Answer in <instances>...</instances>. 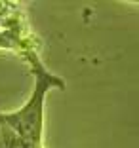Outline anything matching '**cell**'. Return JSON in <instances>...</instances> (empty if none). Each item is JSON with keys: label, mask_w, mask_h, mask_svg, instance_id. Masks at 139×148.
Masks as SVG:
<instances>
[{"label": "cell", "mask_w": 139, "mask_h": 148, "mask_svg": "<svg viewBox=\"0 0 139 148\" xmlns=\"http://www.w3.org/2000/svg\"><path fill=\"white\" fill-rule=\"evenodd\" d=\"M21 57L30 65L35 76V89L30 93V99L25 103L23 108L17 112H0V123L8 127L21 143L30 148H42V129H44V101L50 89H65V80L46 70L44 63L40 61L38 49L30 48L21 53Z\"/></svg>", "instance_id": "obj_1"}, {"label": "cell", "mask_w": 139, "mask_h": 148, "mask_svg": "<svg viewBox=\"0 0 139 148\" xmlns=\"http://www.w3.org/2000/svg\"><path fill=\"white\" fill-rule=\"evenodd\" d=\"M36 38L27 32V29H19V31H4L0 29V49H13L21 55L23 51L35 48Z\"/></svg>", "instance_id": "obj_2"}]
</instances>
